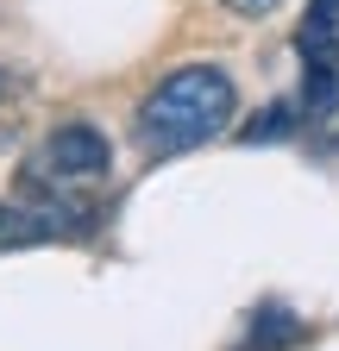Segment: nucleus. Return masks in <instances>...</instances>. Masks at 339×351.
<instances>
[{"instance_id": "1", "label": "nucleus", "mask_w": 339, "mask_h": 351, "mask_svg": "<svg viewBox=\"0 0 339 351\" xmlns=\"http://www.w3.org/2000/svg\"><path fill=\"white\" fill-rule=\"evenodd\" d=\"M233 101H239V95H233V75H226V69L189 63V69H176V75H163L151 95L139 101L132 132H139V145H145L151 157H176V151L207 145L214 132H226Z\"/></svg>"}, {"instance_id": "2", "label": "nucleus", "mask_w": 339, "mask_h": 351, "mask_svg": "<svg viewBox=\"0 0 339 351\" xmlns=\"http://www.w3.org/2000/svg\"><path fill=\"white\" fill-rule=\"evenodd\" d=\"M45 163H51L57 176H107V163H113V151H107V132H95L89 119H69V125H57L51 138H45Z\"/></svg>"}, {"instance_id": "3", "label": "nucleus", "mask_w": 339, "mask_h": 351, "mask_svg": "<svg viewBox=\"0 0 339 351\" xmlns=\"http://www.w3.org/2000/svg\"><path fill=\"white\" fill-rule=\"evenodd\" d=\"M295 44H302V63H339V0H314Z\"/></svg>"}, {"instance_id": "4", "label": "nucleus", "mask_w": 339, "mask_h": 351, "mask_svg": "<svg viewBox=\"0 0 339 351\" xmlns=\"http://www.w3.org/2000/svg\"><path fill=\"white\" fill-rule=\"evenodd\" d=\"M283 125H289V107H270L264 119H251V138H283Z\"/></svg>"}, {"instance_id": "5", "label": "nucleus", "mask_w": 339, "mask_h": 351, "mask_svg": "<svg viewBox=\"0 0 339 351\" xmlns=\"http://www.w3.org/2000/svg\"><path fill=\"white\" fill-rule=\"evenodd\" d=\"M220 7H233L239 19H264V13H277L283 0H220Z\"/></svg>"}, {"instance_id": "6", "label": "nucleus", "mask_w": 339, "mask_h": 351, "mask_svg": "<svg viewBox=\"0 0 339 351\" xmlns=\"http://www.w3.org/2000/svg\"><path fill=\"white\" fill-rule=\"evenodd\" d=\"M0 88H7V75H0Z\"/></svg>"}]
</instances>
